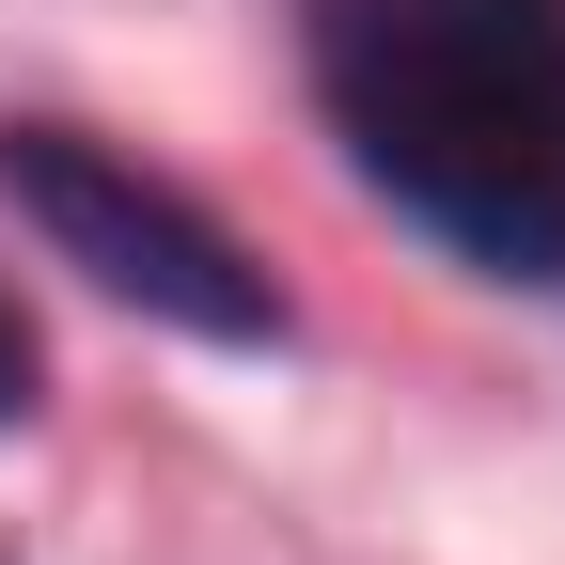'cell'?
<instances>
[{
    "label": "cell",
    "instance_id": "1",
    "mask_svg": "<svg viewBox=\"0 0 565 565\" xmlns=\"http://www.w3.org/2000/svg\"><path fill=\"white\" fill-rule=\"evenodd\" d=\"M315 95L424 236L565 267V0H315Z\"/></svg>",
    "mask_w": 565,
    "mask_h": 565
},
{
    "label": "cell",
    "instance_id": "2",
    "mask_svg": "<svg viewBox=\"0 0 565 565\" xmlns=\"http://www.w3.org/2000/svg\"><path fill=\"white\" fill-rule=\"evenodd\" d=\"M0 189L47 221V252L63 267H95L110 299H141V315H173V330H221V345H252L282 299H267V267L204 221L189 189H158L141 158H110V141H79V126H0Z\"/></svg>",
    "mask_w": 565,
    "mask_h": 565
},
{
    "label": "cell",
    "instance_id": "3",
    "mask_svg": "<svg viewBox=\"0 0 565 565\" xmlns=\"http://www.w3.org/2000/svg\"><path fill=\"white\" fill-rule=\"evenodd\" d=\"M32 408V330H17V299H0V424Z\"/></svg>",
    "mask_w": 565,
    "mask_h": 565
}]
</instances>
